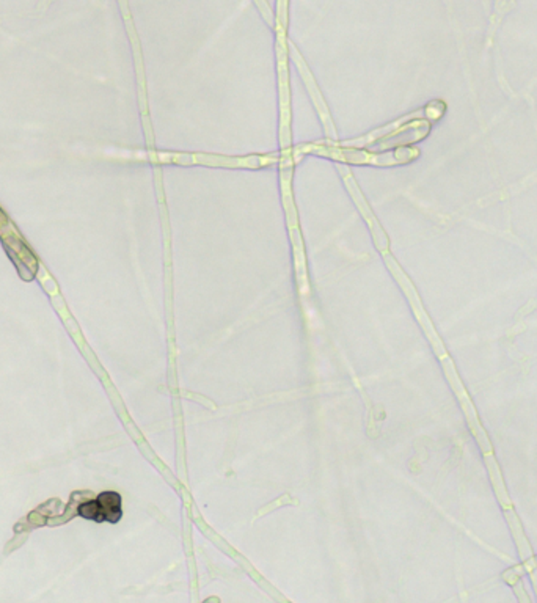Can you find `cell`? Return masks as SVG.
<instances>
[{"instance_id":"6da1fadb","label":"cell","mask_w":537,"mask_h":603,"mask_svg":"<svg viewBox=\"0 0 537 603\" xmlns=\"http://www.w3.org/2000/svg\"><path fill=\"white\" fill-rule=\"evenodd\" d=\"M77 515L96 523H118L123 517V500L118 492L107 490L95 500H85L77 506Z\"/></svg>"},{"instance_id":"3957f363","label":"cell","mask_w":537,"mask_h":603,"mask_svg":"<svg viewBox=\"0 0 537 603\" xmlns=\"http://www.w3.org/2000/svg\"><path fill=\"white\" fill-rule=\"evenodd\" d=\"M456 391H457V394H459V398H461V401H462L464 411H465V413H466V418H469V424H470V429H471V432H473V436L476 437L478 443H479V446L482 448V451H484V454H486V455H490V454H492V445H490V442H489V437L486 436L484 429L481 428V423H479V420H478L476 411H474V407H473V404H471V401L469 399V396H466V393L464 391V388H462L461 385H459V390H456Z\"/></svg>"},{"instance_id":"7a4b0ae2","label":"cell","mask_w":537,"mask_h":603,"mask_svg":"<svg viewBox=\"0 0 537 603\" xmlns=\"http://www.w3.org/2000/svg\"><path fill=\"white\" fill-rule=\"evenodd\" d=\"M317 154L329 156L332 159L342 160V162H354V164H376V165H392V164H402L416 158L415 150H401L398 153H387V154H369L368 151H350V150H329V148H319L316 150Z\"/></svg>"},{"instance_id":"277c9868","label":"cell","mask_w":537,"mask_h":603,"mask_svg":"<svg viewBox=\"0 0 537 603\" xmlns=\"http://www.w3.org/2000/svg\"><path fill=\"white\" fill-rule=\"evenodd\" d=\"M486 462H487L489 475H490V479H492V484H493V487H495V492H496V495H498V498H500V501L503 502V505H504L506 507H509V506H511V500L508 498V493H506L504 484H503V479H501V471H500V468H498L495 459L492 458V454L487 455V458H486Z\"/></svg>"},{"instance_id":"5b68a950","label":"cell","mask_w":537,"mask_h":603,"mask_svg":"<svg viewBox=\"0 0 537 603\" xmlns=\"http://www.w3.org/2000/svg\"><path fill=\"white\" fill-rule=\"evenodd\" d=\"M506 517H508V522L511 525L513 539H516V542L518 545V550H520L521 558L528 560L529 556H531V548H529V544H528V540H526V537L523 535V530H521V527H520V522L517 519V515L513 514L512 511H506Z\"/></svg>"}]
</instances>
